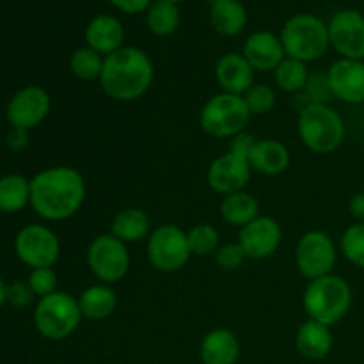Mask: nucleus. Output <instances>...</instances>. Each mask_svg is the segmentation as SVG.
<instances>
[{"label":"nucleus","mask_w":364,"mask_h":364,"mask_svg":"<svg viewBox=\"0 0 364 364\" xmlns=\"http://www.w3.org/2000/svg\"><path fill=\"white\" fill-rule=\"evenodd\" d=\"M32 297H34V291L31 290L28 283L14 281L13 284L7 287V302H11L14 308H25L27 304H31Z\"/></svg>","instance_id":"36"},{"label":"nucleus","mask_w":364,"mask_h":364,"mask_svg":"<svg viewBox=\"0 0 364 364\" xmlns=\"http://www.w3.org/2000/svg\"><path fill=\"white\" fill-rule=\"evenodd\" d=\"M326 77L334 98L350 105L364 103V60L341 57L331 64Z\"/></svg>","instance_id":"16"},{"label":"nucleus","mask_w":364,"mask_h":364,"mask_svg":"<svg viewBox=\"0 0 364 364\" xmlns=\"http://www.w3.org/2000/svg\"><path fill=\"white\" fill-rule=\"evenodd\" d=\"M251 119L244 96L223 92L206 100L199 112V124L215 139H233L235 135L245 132Z\"/></svg>","instance_id":"6"},{"label":"nucleus","mask_w":364,"mask_h":364,"mask_svg":"<svg viewBox=\"0 0 364 364\" xmlns=\"http://www.w3.org/2000/svg\"><path fill=\"white\" fill-rule=\"evenodd\" d=\"M187 238L192 255L198 256H208L212 252H217L220 244L219 231L212 224H198L187 231Z\"/></svg>","instance_id":"31"},{"label":"nucleus","mask_w":364,"mask_h":364,"mask_svg":"<svg viewBox=\"0 0 364 364\" xmlns=\"http://www.w3.org/2000/svg\"><path fill=\"white\" fill-rule=\"evenodd\" d=\"M84 318L78 301L66 291H53L39 299L34 309V326L43 338L60 341L70 338Z\"/></svg>","instance_id":"7"},{"label":"nucleus","mask_w":364,"mask_h":364,"mask_svg":"<svg viewBox=\"0 0 364 364\" xmlns=\"http://www.w3.org/2000/svg\"><path fill=\"white\" fill-rule=\"evenodd\" d=\"M85 43L100 55H110L124 46L123 23L112 14H98L85 27Z\"/></svg>","instance_id":"19"},{"label":"nucleus","mask_w":364,"mask_h":364,"mask_svg":"<svg viewBox=\"0 0 364 364\" xmlns=\"http://www.w3.org/2000/svg\"><path fill=\"white\" fill-rule=\"evenodd\" d=\"M155 68L146 52L135 46H123L103 60L100 85L116 102H135L151 87Z\"/></svg>","instance_id":"2"},{"label":"nucleus","mask_w":364,"mask_h":364,"mask_svg":"<svg viewBox=\"0 0 364 364\" xmlns=\"http://www.w3.org/2000/svg\"><path fill=\"white\" fill-rule=\"evenodd\" d=\"M103 60L105 57L100 55L89 46L77 48L70 57V71L80 80H96L102 77Z\"/></svg>","instance_id":"30"},{"label":"nucleus","mask_w":364,"mask_h":364,"mask_svg":"<svg viewBox=\"0 0 364 364\" xmlns=\"http://www.w3.org/2000/svg\"><path fill=\"white\" fill-rule=\"evenodd\" d=\"M348 210H350L352 217H355L359 223H364V192H359L350 199Z\"/></svg>","instance_id":"39"},{"label":"nucleus","mask_w":364,"mask_h":364,"mask_svg":"<svg viewBox=\"0 0 364 364\" xmlns=\"http://www.w3.org/2000/svg\"><path fill=\"white\" fill-rule=\"evenodd\" d=\"M251 164L244 156H238L235 153L228 151L217 156L208 167L206 181L210 188L217 194L230 196L235 192H242L247 187L251 180Z\"/></svg>","instance_id":"15"},{"label":"nucleus","mask_w":364,"mask_h":364,"mask_svg":"<svg viewBox=\"0 0 364 364\" xmlns=\"http://www.w3.org/2000/svg\"><path fill=\"white\" fill-rule=\"evenodd\" d=\"M297 132L302 144L309 151L329 155L343 144L345 123L333 107L309 102L299 114Z\"/></svg>","instance_id":"4"},{"label":"nucleus","mask_w":364,"mask_h":364,"mask_svg":"<svg viewBox=\"0 0 364 364\" xmlns=\"http://www.w3.org/2000/svg\"><path fill=\"white\" fill-rule=\"evenodd\" d=\"M87 265L100 283H117L130 269V252L127 244L112 233L98 235L87 247Z\"/></svg>","instance_id":"9"},{"label":"nucleus","mask_w":364,"mask_h":364,"mask_svg":"<svg viewBox=\"0 0 364 364\" xmlns=\"http://www.w3.org/2000/svg\"><path fill=\"white\" fill-rule=\"evenodd\" d=\"M166 2H171V4H180V2H185V0H166Z\"/></svg>","instance_id":"41"},{"label":"nucleus","mask_w":364,"mask_h":364,"mask_svg":"<svg viewBox=\"0 0 364 364\" xmlns=\"http://www.w3.org/2000/svg\"><path fill=\"white\" fill-rule=\"evenodd\" d=\"M309 78H311V75H309L308 64L291 59V57H284L279 66L274 70V82L284 92L304 91Z\"/></svg>","instance_id":"29"},{"label":"nucleus","mask_w":364,"mask_h":364,"mask_svg":"<svg viewBox=\"0 0 364 364\" xmlns=\"http://www.w3.org/2000/svg\"><path fill=\"white\" fill-rule=\"evenodd\" d=\"M333 333L329 326L308 318L295 334V347L302 358L309 361H322L333 350Z\"/></svg>","instance_id":"22"},{"label":"nucleus","mask_w":364,"mask_h":364,"mask_svg":"<svg viewBox=\"0 0 364 364\" xmlns=\"http://www.w3.org/2000/svg\"><path fill=\"white\" fill-rule=\"evenodd\" d=\"M331 46L343 59L364 60V14L355 9H341L327 23Z\"/></svg>","instance_id":"12"},{"label":"nucleus","mask_w":364,"mask_h":364,"mask_svg":"<svg viewBox=\"0 0 364 364\" xmlns=\"http://www.w3.org/2000/svg\"><path fill=\"white\" fill-rule=\"evenodd\" d=\"M7 302V284L4 283V279L0 277V306Z\"/></svg>","instance_id":"40"},{"label":"nucleus","mask_w":364,"mask_h":364,"mask_svg":"<svg viewBox=\"0 0 364 364\" xmlns=\"http://www.w3.org/2000/svg\"><path fill=\"white\" fill-rule=\"evenodd\" d=\"M283 242V228L274 217L258 215L255 220L240 228L238 244L247 259H265L279 249Z\"/></svg>","instance_id":"14"},{"label":"nucleus","mask_w":364,"mask_h":364,"mask_svg":"<svg viewBox=\"0 0 364 364\" xmlns=\"http://www.w3.org/2000/svg\"><path fill=\"white\" fill-rule=\"evenodd\" d=\"M220 217L228 224L237 228H244L251 220H255L259 215L258 199L249 192H235V194L224 196L220 201Z\"/></svg>","instance_id":"26"},{"label":"nucleus","mask_w":364,"mask_h":364,"mask_svg":"<svg viewBox=\"0 0 364 364\" xmlns=\"http://www.w3.org/2000/svg\"><path fill=\"white\" fill-rule=\"evenodd\" d=\"M146 255L153 269L167 274L178 272L192 256L187 231L176 224H160L148 237Z\"/></svg>","instance_id":"8"},{"label":"nucleus","mask_w":364,"mask_h":364,"mask_svg":"<svg viewBox=\"0 0 364 364\" xmlns=\"http://www.w3.org/2000/svg\"><path fill=\"white\" fill-rule=\"evenodd\" d=\"M84 201L85 180L73 167H48L31 180V205L41 219L52 223L70 219Z\"/></svg>","instance_id":"1"},{"label":"nucleus","mask_w":364,"mask_h":364,"mask_svg":"<svg viewBox=\"0 0 364 364\" xmlns=\"http://www.w3.org/2000/svg\"><path fill=\"white\" fill-rule=\"evenodd\" d=\"M336 245L327 233L318 230L302 235L295 247V263L306 279L313 281L333 274L336 265Z\"/></svg>","instance_id":"10"},{"label":"nucleus","mask_w":364,"mask_h":364,"mask_svg":"<svg viewBox=\"0 0 364 364\" xmlns=\"http://www.w3.org/2000/svg\"><path fill=\"white\" fill-rule=\"evenodd\" d=\"M151 219L142 208H124L114 217L110 233L124 244H137L151 235Z\"/></svg>","instance_id":"25"},{"label":"nucleus","mask_w":364,"mask_h":364,"mask_svg":"<svg viewBox=\"0 0 364 364\" xmlns=\"http://www.w3.org/2000/svg\"><path fill=\"white\" fill-rule=\"evenodd\" d=\"M14 251L18 258L31 269H46L55 265L59 259L60 242L50 228L28 224L18 231L14 238Z\"/></svg>","instance_id":"11"},{"label":"nucleus","mask_w":364,"mask_h":364,"mask_svg":"<svg viewBox=\"0 0 364 364\" xmlns=\"http://www.w3.org/2000/svg\"><path fill=\"white\" fill-rule=\"evenodd\" d=\"M215 80L223 92L244 96L255 84V70L242 53L231 52L217 60Z\"/></svg>","instance_id":"18"},{"label":"nucleus","mask_w":364,"mask_h":364,"mask_svg":"<svg viewBox=\"0 0 364 364\" xmlns=\"http://www.w3.org/2000/svg\"><path fill=\"white\" fill-rule=\"evenodd\" d=\"M290 151L277 139H258L249 155L251 169L263 176H279L290 167Z\"/></svg>","instance_id":"20"},{"label":"nucleus","mask_w":364,"mask_h":364,"mask_svg":"<svg viewBox=\"0 0 364 364\" xmlns=\"http://www.w3.org/2000/svg\"><path fill=\"white\" fill-rule=\"evenodd\" d=\"M78 308L84 318L105 320L114 315L117 308V295L110 284H92L80 294Z\"/></svg>","instance_id":"24"},{"label":"nucleus","mask_w":364,"mask_h":364,"mask_svg":"<svg viewBox=\"0 0 364 364\" xmlns=\"http://www.w3.org/2000/svg\"><path fill=\"white\" fill-rule=\"evenodd\" d=\"M256 141H258V139L252 137L251 134H247V132H242V134L235 135V137L231 139L230 151L235 153V155L244 156V159L249 160V155H251V151H252V148H255Z\"/></svg>","instance_id":"37"},{"label":"nucleus","mask_w":364,"mask_h":364,"mask_svg":"<svg viewBox=\"0 0 364 364\" xmlns=\"http://www.w3.org/2000/svg\"><path fill=\"white\" fill-rule=\"evenodd\" d=\"M245 259H247V256H245L244 249L240 247L238 242H235V244L220 245L215 252L217 267H219L220 270H228V272L240 269V267L244 265Z\"/></svg>","instance_id":"35"},{"label":"nucleus","mask_w":364,"mask_h":364,"mask_svg":"<svg viewBox=\"0 0 364 364\" xmlns=\"http://www.w3.org/2000/svg\"><path fill=\"white\" fill-rule=\"evenodd\" d=\"M341 252L355 267L364 269V223L348 226L341 235Z\"/></svg>","instance_id":"32"},{"label":"nucleus","mask_w":364,"mask_h":364,"mask_svg":"<svg viewBox=\"0 0 364 364\" xmlns=\"http://www.w3.org/2000/svg\"><path fill=\"white\" fill-rule=\"evenodd\" d=\"M116 9L123 11L127 14H139L142 11H148L155 0H109Z\"/></svg>","instance_id":"38"},{"label":"nucleus","mask_w":364,"mask_h":364,"mask_svg":"<svg viewBox=\"0 0 364 364\" xmlns=\"http://www.w3.org/2000/svg\"><path fill=\"white\" fill-rule=\"evenodd\" d=\"M50 95L39 85H27L14 92L7 105V121L16 130L28 132L39 127L50 112Z\"/></svg>","instance_id":"13"},{"label":"nucleus","mask_w":364,"mask_h":364,"mask_svg":"<svg viewBox=\"0 0 364 364\" xmlns=\"http://www.w3.org/2000/svg\"><path fill=\"white\" fill-rule=\"evenodd\" d=\"M199 355L205 364H237L240 358V341L233 331L217 327L203 336Z\"/></svg>","instance_id":"21"},{"label":"nucleus","mask_w":364,"mask_h":364,"mask_svg":"<svg viewBox=\"0 0 364 364\" xmlns=\"http://www.w3.org/2000/svg\"><path fill=\"white\" fill-rule=\"evenodd\" d=\"M242 55L247 59L255 71H274L287 57L279 36L269 31H258L249 36L244 43Z\"/></svg>","instance_id":"17"},{"label":"nucleus","mask_w":364,"mask_h":364,"mask_svg":"<svg viewBox=\"0 0 364 364\" xmlns=\"http://www.w3.org/2000/svg\"><path fill=\"white\" fill-rule=\"evenodd\" d=\"M251 116H265L276 105V92L267 84H252L244 95Z\"/></svg>","instance_id":"33"},{"label":"nucleus","mask_w":364,"mask_h":364,"mask_svg":"<svg viewBox=\"0 0 364 364\" xmlns=\"http://www.w3.org/2000/svg\"><path fill=\"white\" fill-rule=\"evenodd\" d=\"M31 203V180L21 174L0 178V212L16 213Z\"/></svg>","instance_id":"27"},{"label":"nucleus","mask_w":364,"mask_h":364,"mask_svg":"<svg viewBox=\"0 0 364 364\" xmlns=\"http://www.w3.org/2000/svg\"><path fill=\"white\" fill-rule=\"evenodd\" d=\"M28 287L38 295L39 299L46 297V295L57 291V274L52 267L46 269H32L31 276H28Z\"/></svg>","instance_id":"34"},{"label":"nucleus","mask_w":364,"mask_h":364,"mask_svg":"<svg viewBox=\"0 0 364 364\" xmlns=\"http://www.w3.org/2000/svg\"><path fill=\"white\" fill-rule=\"evenodd\" d=\"M279 38L287 57L306 64L326 55L331 46L327 23L311 13H299L288 18Z\"/></svg>","instance_id":"5"},{"label":"nucleus","mask_w":364,"mask_h":364,"mask_svg":"<svg viewBox=\"0 0 364 364\" xmlns=\"http://www.w3.org/2000/svg\"><path fill=\"white\" fill-rule=\"evenodd\" d=\"M302 306L308 318L323 326H334L347 316L352 306V288L343 277L329 276L309 281L302 294Z\"/></svg>","instance_id":"3"},{"label":"nucleus","mask_w":364,"mask_h":364,"mask_svg":"<svg viewBox=\"0 0 364 364\" xmlns=\"http://www.w3.org/2000/svg\"><path fill=\"white\" fill-rule=\"evenodd\" d=\"M210 23L224 38H235L247 25V11L240 0H213L210 6Z\"/></svg>","instance_id":"23"},{"label":"nucleus","mask_w":364,"mask_h":364,"mask_svg":"<svg viewBox=\"0 0 364 364\" xmlns=\"http://www.w3.org/2000/svg\"><path fill=\"white\" fill-rule=\"evenodd\" d=\"M181 13L178 4L166 2V0H155L146 11V25L149 32L159 38H167L174 34L180 27Z\"/></svg>","instance_id":"28"}]
</instances>
